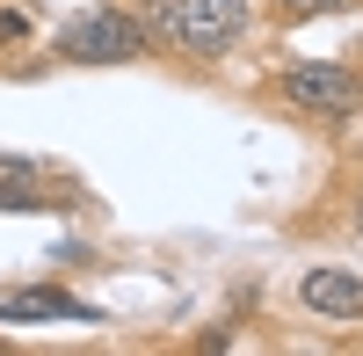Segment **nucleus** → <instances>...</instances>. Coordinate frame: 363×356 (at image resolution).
<instances>
[{
	"mask_svg": "<svg viewBox=\"0 0 363 356\" xmlns=\"http://www.w3.org/2000/svg\"><path fill=\"white\" fill-rule=\"evenodd\" d=\"M0 320H95V306L73 299V291H58V284H22V291H0Z\"/></svg>",
	"mask_w": 363,
	"mask_h": 356,
	"instance_id": "obj_5",
	"label": "nucleus"
},
{
	"mask_svg": "<svg viewBox=\"0 0 363 356\" xmlns=\"http://www.w3.org/2000/svg\"><path fill=\"white\" fill-rule=\"evenodd\" d=\"M37 182H44V167H37V160H22V153H0V211H8V218L51 211Z\"/></svg>",
	"mask_w": 363,
	"mask_h": 356,
	"instance_id": "obj_6",
	"label": "nucleus"
},
{
	"mask_svg": "<svg viewBox=\"0 0 363 356\" xmlns=\"http://www.w3.org/2000/svg\"><path fill=\"white\" fill-rule=\"evenodd\" d=\"M145 51H153V37H145V22L131 8H87V15H73L51 37L58 66H131Z\"/></svg>",
	"mask_w": 363,
	"mask_h": 356,
	"instance_id": "obj_3",
	"label": "nucleus"
},
{
	"mask_svg": "<svg viewBox=\"0 0 363 356\" xmlns=\"http://www.w3.org/2000/svg\"><path fill=\"white\" fill-rule=\"evenodd\" d=\"M138 22H145V37H153L160 51L211 66V58H225V51L247 44L255 8H247V0H153Z\"/></svg>",
	"mask_w": 363,
	"mask_h": 356,
	"instance_id": "obj_1",
	"label": "nucleus"
},
{
	"mask_svg": "<svg viewBox=\"0 0 363 356\" xmlns=\"http://www.w3.org/2000/svg\"><path fill=\"white\" fill-rule=\"evenodd\" d=\"M0 44H29V15H22V8L0 15Z\"/></svg>",
	"mask_w": 363,
	"mask_h": 356,
	"instance_id": "obj_8",
	"label": "nucleus"
},
{
	"mask_svg": "<svg viewBox=\"0 0 363 356\" xmlns=\"http://www.w3.org/2000/svg\"><path fill=\"white\" fill-rule=\"evenodd\" d=\"M269 95H277L291 116H313V124H349L363 109V73L342 66V58H291V66L269 80Z\"/></svg>",
	"mask_w": 363,
	"mask_h": 356,
	"instance_id": "obj_2",
	"label": "nucleus"
},
{
	"mask_svg": "<svg viewBox=\"0 0 363 356\" xmlns=\"http://www.w3.org/2000/svg\"><path fill=\"white\" fill-rule=\"evenodd\" d=\"M356 233H363V196H356Z\"/></svg>",
	"mask_w": 363,
	"mask_h": 356,
	"instance_id": "obj_9",
	"label": "nucleus"
},
{
	"mask_svg": "<svg viewBox=\"0 0 363 356\" xmlns=\"http://www.w3.org/2000/svg\"><path fill=\"white\" fill-rule=\"evenodd\" d=\"M342 8H356V0H269V15H277L284 29H306V22H320V15H342Z\"/></svg>",
	"mask_w": 363,
	"mask_h": 356,
	"instance_id": "obj_7",
	"label": "nucleus"
},
{
	"mask_svg": "<svg viewBox=\"0 0 363 356\" xmlns=\"http://www.w3.org/2000/svg\"><path fill=\"white\" fill-rule=\"evenodd\" d=\"M298 306L320 320H363V269H306L298 277Z\"/></svg>",
	"mask_w": 363,
	"mask_h": 356,
	"instance_id": "obj_4",
	"label": "nucleus"
}]
</instances>
